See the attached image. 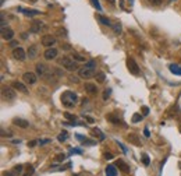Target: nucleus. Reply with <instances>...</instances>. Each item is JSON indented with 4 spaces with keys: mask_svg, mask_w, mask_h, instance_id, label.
Masks as SVG:
<instances>
[{
    "mask_svg": "<svg viewBox=\"0 0 181 176\" xmlns=\"http://www.w3.org/2000/svg\"><path fill=\"white\" fill-rule=\"evenodd\" d=\"M77 101H78L77 94L72 92V91H64L61 94V103L66 108H74L77 105Z\"/></svg>",
    "mask_w": 181,
    "mask_h": 176,
    "instance_id": "f257e3e1",
    "label": "nucleus"
},
{
    "mask_svg": "<svg viewBox=\"0 0 181 176\" xmlns=\"http://www.w3.org/2000/svg\"><path fill=\"white\" fill-rule=\"evenodd\" d=\"M60 63H61V66H63V67L67 70V71H75V70H78L77 62L74 60L72 57H68V56H66V57H63V59L60 60Z\"/></svg>",
    "mask_w": 181,
    "mask_h": 176,
    "instance_id": "f03ea898",
    "label": "nucleus"
},
{
    "mask_svg": "<svg viewBox=\"0 0 181 176\" xmlns=\"http://www.w3.org/2000/svg\"><path fill=\"white\" fill-rule=\"evenodd\" d=\"M127 69H128V71L134 76H139V73H141L139 67L136 65V62L134 60L132 57H128V59H127Z\"/></svg>",
    "mask_w": 181,
    "mask_h": 176,
    "instance_id": "7ed1b4c3",
    "label": "nucleus"
},
{
    "mask_svg": "<svg viewBox=\"0 0 181 176\" xmlns=\"http://www.w3.org/2000/svg\"><path fill=\"white\" fill-rule=\"evenodd\" d=\"M1 95H3V98L7 99V101L15 99V91H14L13 87H3L1 88Z\"/></svg>",
    "mask_w": 181,
    "mask_h": 176,
    "instance_id": "20e7f679",
    "label": "nucleus"
},
{
    "mask_svg": "<svg viewBox=\"0 0 181 176\" xmlns=\"http://www.w3.org/2000/svg\"><path fill=\"white\" fill-rule=\"evenodd\" d=\"M23 81L25 84L32 85V84H35L36 81H38V74L32 73V71H27V73H24L23 74Z\"/></svg>",
    "mask_w": 181,
    "mask_h": 176,
    "instance_id": "39448f33",
    "label": "nucleus"
},
{
    "mask_svg": "<svg viewBox=\"0 0 181 176\" xmlns=\"http://www.w3.org/2000/svg\"><path fill=\"white\" fill-rule=\"evenodd\" d=\"M57 39L53 37V35H43L42 37V45L45 48H54Z\"/></svg>",
    "mask_w": 181,
    "mask_h": 176,
    "instance_id": "423d86ee",
    "label": "nucleus"
},
{
    "mask_svg": "<svg viewBox=\"0 0 181 176\" xmlns=\"http://www.w3.org/2000/svg\"><path fill=\"white\" fill-rule=\"evenodd\" d=\"M13 56H14V59H17V60H20V62H24L27 59L28 55L23 48H15V49H13Z\"/></svg>",
    "mask_w": 181,
    "mask_h": 176,
    "instance_id": "0eeeda50",
    "label": "nucleus"
},
{
    "mask_svg": "<svg viewBox=\"0 0 181 176\" xmlns=\"http://www.w3.org/2000/svg\"><path fill=\"white\" fill-rule=\"evenodd\" d=\"M35 70H36V74L39 77H47V74H49V67L46 65H43V63H38Z\"/></svg>",
    "mask_w": 181,
    "mask_h": 176,
    "instance_id": "6e6552de",
    "label": "nucleus"
},
{
    "mask_svg": "<svg viewBox=\"0 0 181 176\" xmlns=\"http://www.w3.org/2000/svg\"><path fill=\"white\" fill-rule=\"evenodd\" d=\"M57 49L56 48H47L45 52H43V57H45L46 60H53L56 59V56H57Z\"/></svg>",
    "mask_w": 181,
    "mask_h": 176,
    "instance_id": "1a4fd4ad",
    "label": "nucleus"
},
{
    "mask_svg": "<svg viewBox=\"0 0 181 176\" xmlns=\"http://www.w3.org/2000/svg\"><path fill=\"white\" fill-rule=\"evenodd\" d=\"M78 76H80V78H90L92 76H95V73H93V70L92 69L82 67V69L78 70Z\"/></svg>",
    "mask_w": 181,
    "mask_h": 176,
    "instance_id": "9d476101",
    "label": "nucleus"
},
{
    "mask_svg": "<svg viewBox=\"0 0 181 176\" xmlns=\"http://www.w3.org/2000/svg\"><path fill=\"white\" fill-rule=\"evenodd\" d=\"M1 38L6 39V41H11V39L14 38V31L9 27L1 28Z\"/></svg>",
    "mask_w": 181,
    "mask_h": 176,
    "instance_id": "9b49d317",
    "label": "nucleus"
},
{
    "mask_svg": "<svg viewBox=\"0 0 181 176\" xmlns=\"http://www.w3.org/2000/svg\"><path fill=\"white\" fill-rule=\"evenodd\" d=\"M43 28H45V24L42 23V21H34L31 28H29V31H31L32 34H39Z\"/></svg>",
    "mask_w": 181,
    "mask_h": 176,
    "instance_id": "f8f14e48",
    "label": "nucleus"
},
{
    "mask_svg": "<svg viewBox=\"0 0 181 176\" xmlns=\"http://www.w3.org/2000/svg\"><path fill=\"white\" fill-rule=\"evenodd\" d=\"M38 53H39V46L38 45H31V46L28 48L27 55L29 59H35L36 56H38Z\"/></svg>",
    "mask_w": 181,
    "mask_h": 176,
    "instance_id": "ddd939ff",
    "label": "nucleus"
},
{
    "mask_svg": "<svg viewBox=\"0 0 181 176\" xmlns=\"http://www.w3.org/2000/svg\"><path fill=\"white\" fill-rule=\"evenodd\" d=\"M18 11H21L24 15H28V17H34V15H39L42 11H38V10H28V9H23V7H18Z\"/></svg>",
    "mask_w": 181,
    "mask_h": 176,
    "instance_id": "4468645a",
    "label": "nucleus"
},
{
    "mask_svg": "<svg viewBox=\"0 0 181 176\" xmlns=\"http://www.w3.org/2000/svg\"><path fill=\"white\" fill-rule=\"evenodd\" d=\"M11 87H13L14 89H18L20 92H27L28 91L27 85H25L24 83H20V81H14V83L11 84Z\"/></svg>",
    "mask_w": 181,
    "mask_h": 176,
    "instance_id": "2eb2a0df",
    "label": "nucleus"
},
{
    "mask_svg": "<svg viewBox=\"0 0 181 176\" xmlns=\"http://www.w3.org/2000/svg\"><path fill=\"white\" fill-rule=\"evenodd\" d=\"M23 172V165H17V166L13 168V171H9L7 173H4V176H18L21 175Z\"/></svg>",
    "mask_w": 181,
    "mask_h": 176,
    "instance_id": "dca6fc26",
    "label": "nucleus"
},
{
    "mask_svg": "<svg viewBox=\"0 0 181 176\" xmlns=\"http://www.w3.org/2000/svg\"><path fill=\"white\" fill-rule=\"evenodd\" d=\"M127 140L130 141L131 144H134V145H138V147H141V140H139V137H138V134H128L127 136Z\"/></svg>",
    "mask_w": 181,
    "mask_h": 176,
    "instance_id": "f3484780",
    "label": "nucleus"
},
{
    "mask_svg": "<svg viewBox=\"0 0 181 176\" xmlns=\"http://www.w3.org/2000/svg\"><path fill=\"white\" fill-rule=\"evenodd\" d=\"M13 123L15 126H18V127H21V129H27L28 126H29V123H28L25 119H20V117H15L13 120Z\"/></svg>",
    "mask_w": 181,
    "mask_h": 176,
    "instance_id": "a211bd4d",
    "label": "nucleus"
},
{
    "mask_svg": "<svg viewBox=\"0 0 181 176\" xmlns=\"http://www.w3.org/2000/svg\"><path fill=\"white\" fill-rule=\"evenodd\" d=\"M84 88L86 89V92H89V94H96V92H98V87H96V84L85 83Z\"/></svg>",
    "mask_w": 181,
    "mask_h": 176,
    "instance_id": "6ab92c4d",
    "label": "nucleus"
},
{
    "mask_svg": "<svg viewBox=\"0 0 181 176\" xmlns=\"http://www.w3.org/2000/svg\"><path fill=\"white\" fill-rule=\"evenodd\" d=\"M116 165H117V166L120 168V169H121L123 172H126V173H128V172H130V166H128V165H127V164L124 162L123 159H117Z\"/></svg>",
    "mask_w": 181,
    "mask_h": 176,
    "instance_id": "aec40b11",
    "label": "nucleus"
},
{
    "mask_svg": "<svg viewBox=\"0 0 181 176\" xmlns=\"http://www.w3.org/2000/svg\"><path fill=\"white\" fill-rule=\"evenodd\" d=\"M169 70L172 71L174 76H181V66L180 65H170Z\"/></svg>",
    "mask_w": 181,
    "mask_h": 176,
    "instance_id": "412c9836",
    "label": "nucleus"
},
{
    "mask_svg": "<svg viewBox=\"0 0 181 176\" xmlns=\"http://www.w3.org/2000/svg\"><path fill=\"white\" fill-rule=\"evenodd\" d=\"M104 172H106V176H116L117 175V169H116L114 165H107Z\"/></svg>",
    "mask_w": 181,
    "mask_h": 176,
    "instance_id": "4be33fe9",
    "label": "nucleus"
},
{
    "mask_svg": "<svg viewBox=\"0 0 181 176\" xmlns=\"http://www.w3.org/2000/svg\"><path fill=\"white\" fill-rule=\"evenodd\" d=\"M92 133H93V136H95L98 140H100V141H103V140L106 139V136H104L98 127H93V129H92Z\"/></svg>",
    "mask_w": 181,
    "mask_h": 176,
    "instance_id": "5701e85b",
    "label": "nucleus"
},
{
    "mask_svg": "<svg viewBox=\"0 0 181 176\" xmlns=\"http://www.w3.org/2000/svg\"><path fill=\"white\" fill-rule=\"evenodd\" d=\"M96 20H98V21H99L100 24H103V25H112L110 20H109L107 17L102 15V14H98V15H96Z\"/></svg>",
    "mask_w": 181,
    "mask_h": 176,
    "instance_id": "b1692460",
    "label": "nucleus"
},
{
    "mask_svg": "<svg viewBox=\"0 0 181 176\" xmlns=\"http://www.w3.org/2000/svg\"><path fill=\"white\" fill-rule=\"evenodd\" d=\"M106 119H107L109 122H112L113 125H120V123H121V122H120V119H118L117 116H114L113 113H110V115H107V116H106Z\"/></svg>",
    "mask_w": 181,
    "mask_h": 176,
    "instance_id": "393cba45",
    "label": "nucleus"
},
{
    "mask_svg": "<svg viewBox=\"0 0 181 176\" xmlns=\"http://www.w3.org/2000/svg\"><path fill=\"white\" fill-rule=\"evenodd\" d=\"M95 78L98 83H103L104 78H106V76H104L103 71H98V73H95Z\"/></svg>",
    "mask_w": 181,
    "mask_h": 176,
    "instance_id": "a878e982",
    "label": "nucleus"
},
{
    "mask_svg": "<svg viewBox=\"0 0 181 176\" xmlns=\"http://www.w3.org/2000/svg\"><path fill=\"white\" fill-rule=\"evenodd\" d=\"M72 59H74L75 62H85V57L81 56L80 53H72Z\"/></svg>",
    "mask_w": 181,
    "mask_h": 176,
    "instance_id": "bb28decb",
    "label": "nucleus"
},
{
    "mask_svg": "<svg viewBox=\"0 0 181 176\" xmlns=\"http://www.w3.org/2000/svg\"><path fill=\"white\" fill-rule=\"evenodd\" d=\"M67 137H68L67 131H61V133L59 134V141H60V143H64V141L67 140Z\"/></svg>",
    "mask_w": 181,
    "mask_h": 176,
    "instance_id": "cd10ccee",
    "label": "nucleus"
},
{
    "mask_svg": "<svg viewBox=\"0 0 181 176\" xmlns=\"http://www.w3.org/2000/svg\"><path fill=\"white\" fill-rule=\"evenodd\" d=\"M142 117H144V116L141 115V113H135V115L132 116V119H131V120H132V123H138V122L142 120Z\"/></svg>",
    "mask_w": 181,
    "mask_h": 176,
    "instance_id": "c85d7f7f",
    "label": "nucleus"
},
{
    "mask_svg": "<svg viewBox=\"0 0 181 176\" xmlns=\"http://www.w3.org/2000/svg\"><path fill=\"white\" fill-rule=\"evenodd\" d=\"M85 67H88V69H95L96 67V63H95V60H90V62H86L85 63Z\"/></svg>",
    "mask_w": 181,
    "mask_h": 176,
    "instance_id": "c756f323",
    "label": "nucleus"
},
{
    "mask_svg": "<svg viewBox=\"0 0 181 176\" xmlns=\"http://www.w3.org/2000/svg\"><path fill=\"white\" fill-rule=\"evenodd\" d=\"M113 29H114V32H116V34H120V32H121V24H120V23L114 24V25H113Z\"/></svg>",
    "mask_w": 181,
    "mask_h": 176,
    "instance_id": "7c9ffc66",
    "label": "nucleus"
},
{
    "mask_svg": "<svg viewBox=\"0 0 181 176\" xmlns=\"http://www.w3.org/2000/svg\"><path fill=\"white\" fill-rule=\"evenodd\" d=\"M110 94H112V89H110V88L104 89V92H103V101H107V98L110 97Z\"/></svg>",
    "mask_w": 181,
    "mask_h": 176,
    "instance_id": "2f4dec72",
    "label": "nucleus"
},
{
    "mask_svg": "<svg viewBox=\"0 0 181 176\" xmlns=\"http://www.w3.org/2000/svg\"><path fill=\"white\" fill-rule=\"evenodd\" d=\"M36 144H39V140H32V141H29V143H28V147H29V148H34Z\"/></svg>",
    "mask_w": 181,
    "mask_h": 176,
    "instance_id": "473e14b6",
    "label": "nucleus"
},
{
    "mask_svg": "<svg viewBox=\"0 0 181 176\" xmlns=\"http://www.w3.org/2000/svg\"><path fill=\"white\" fill-rule=\"evenodd\" d=\"M142 161H144V164L145 165H149V157H148V155H146V154H144V155H142Z\"/></svg>",
    "mask_w": 181,
    "mask_h": 176,
    "instance_id": "72a5a7b5",
    "label": "nucleus"
},
{
    "mask_svg": "<svg viewBox=\"0 0 181 176\" xmlns=\"http://www.w3.org/2000/svg\"><path fill=\"white\" fill-rule=\"evenodd\" d=\"M92 4L95 6V7L99 10V11H102V7H100V4H99V0H92Z\"/></svg>",
    "mask_w": 181,
    "mask_h": 176,
    "instance_id": "f704fd0d",
    "label": "nucleus"
},
{
    "mask_svg": "<svg viewBox=\"0 0 181 176\" xmlns=\"http://www.w3.org/2000/svg\"><path fill=\"white\" fill-rule=\"evenodd\" d=\"M64 116H66L67 119H70V120L75 122V116H74V115H71V113H68V112H66V113H64Z\"/></svg>",
    "mask_w": 181,
    "mask_h": 176,
    "instance_id": "c9c22d12",
    "label": "nucleus"
},
{
    "mask_svg": "<svg viewBox=\"0 0 181 176\" xmlns=\"http://www.w3.org/2000/svg\"><path fill=\"white\" fill-rule=\"evenodd\" d=\"M10 48H13V49H15V48H18V42L17 41H13V39H11V41H10V45H9Z\"/></svg>",
    "mask_w": 181,
    "mask_h": 176,
    "instance_id": "e433bc0d",
    "label": "nucleus"
},
{
    "mask_svg": "<svg viewBox=\"0 0 181 176\" xmlns=\"http://www.w3.org/2000/svg\"><path fill=\"white\" fill-rule=\"evenodd\" d=\"M52 140L50 139H43V140H39V145H45V144H49Z\"/></svg>",
    "mask_w": 181,
    "mask_h": 176,
    "instance_id": "4c0bfd02",
    "label": "nucleus"
},
{
    "mask_svg": "<svg viewBox=\"0 0 181 176\" xmlns=\"http://www.w3.org/2000/svg\"><path fill=\"white\" fill-rule=\"evenodd\" d=\"M32 173H34V166H28V171H27V173L24 176H31Z\"/></svg>",
    "mask_w": 181,
    "mask_h": 176,
    "instance_id": "58836bf2",
    "label": "nucleus"
},
{
    "mask_svg": "<svg viewBox=\"0 0 181 176\" xmlns=\"http://www.w3.org/2000/svg\"><path fill=\"white\" fill-rule=\"evenodd\" d=\"M150 4H153V6H159L160 3H162V0H148Z\"/></svg>",
    "mask_w": 181,
    "mask_h": 176,
    "instance_id": "ea45409f",
    "label": "nucleus"
},
{
    "mask_svg": "<svg viewBox=\"0 0 181 176\" xmlns=\"http://www.w3.org/2000/svg\"><path fill=\"white\" fill-rule=\"evenodd\" d=\"M59 35H61V37H67V31H66V29H61V28H60L59 29Z\"/></svg>",
    "mask_w": 181,
    "mask_h": 176,
    "instance_id": "a19ab883",
    "label": "nucleus"
},
{
    "mask_svg": "<svg viewBox=\"0 0 181 176\" xmlns=\"http://www.w3.org/2000/svg\"><path fill=\"white\" fill-rule=\"evenodd\" d=\"M84 144H88V145H95V141H90V140H88V139H85L84 141H82Z\"/></svg>",
    "mask_w": 181,
    "mask_h": 176,
    "instance_id": "79ce46f5",
    "label": "nucleus"
},
{
    "mask_svg": "<svg viewBox=\"0 0 181 176\" xmlns=\"http://www.w3.org/2000/svg\"><path fill=\"white\" fill-rule=\"evenodd\" d=\"M104 158H106V159H113V154L112 153H104Z\"/></svg>",
    "mask_w": 181,
    "mask_h": 176,
    "instance_id": "37998d69",
    "label": "nucleus"
},
{
    "mask_svg": "<svg viewBox=\"0 0 181 176\" xmlns=\"http://www.w3.org/2000/svg\"><path fill=\"white\" fill-rule=\"evenodd\" d=\"M70 81H72V83L77 84L78 81H80V80H78V77H75V76H71V77H70Z\"/></svg>",
    "mask_w": 181,
    "mask_h": 176,
    "instance_id": "c03bdc74",
    "label": "nucleus"
},
{
    "mask_svg": "<svg viewBox=\"0 0 181 176\" xmlns=\"http://www.w3.org/2000/svg\"><path fill=\"white\" fill-rule=\"evenodd\" d=\"M56 159H57V161H64V159H66V155H64V154H60V155H57Z\"/></svg>",
    "mask_w": 181,
    "mask_h": 176,
    "instance_id": "a18cd8bd",
    "label": "nucleus"
},
{
    "mask_svg": "<svg viewBox=\"0 0 181 176\" xmlns=\"http://www.w3.org/2000/svg\"><path fill=\"white\" fill-rule=\"evenodd\" d=\"M142 112H144V115H148V113H149V108H148V106H142Z\"/></svg>",
    "mask_w": 181,
    "mask_h": 176,
    "instance_id": "49530a36",
    "label": "nucleus"
},
{
    "mask_svg": "<svg viewBox=\"0 0 181 176\" xmlns=\"http://www.w3.org/2000/svg\"><path fill=\"white\" fill-rule=\"evenodd\" d=\"M85 119L88 122H89V123H95V120H93V117H90V116H85Z\"/></svg>",
    "mask_w": 181,
    "mask_h": 176,
    "instance_id": "de8ad7c7",
    "label": "nucleus"
},
{
    "mask_svg": "<svg viewBox=\"0 0 181 176\" xmlns=\"http://www.w3.org/2000/svg\"><path fill=\"white\" fill-rule=\"evenodd\" d=\"M144 134H145V137H149V136H150V134H149V130H148V127H146V129L144 130Z\"/></svg>",
    "mask_w": 181,
    "mask_h": 176,
    "instance_id": "09e8293b",
    "label": "nucleus"
},
{
    "mask_svg": "<svg viewBox=\"0 0 181 176\" xmlns=\"http://www.w3.org/2000/svg\"><path fill=\"white\" fill-rule=\"evenodd\" d=\"M106 1H107L109 4H112V6H114V4H116V0H106Z\"/></svg>",
    "mask_w": 181,
    "mask_h": 176,
    "instance_id": "8fccbe9b",
    "label": "nucleus"
},
{
    "mask_svg": "<svg viewBox=\"0 0 181 176\" xmlns=\"http://www.w3.org/2000/svg\"><path fill=\"white\" fill-rule=\"evenodd\" d=\"M71 153H75V154H81V150H71Z\"/></svg>",
    "mask_w": 181,
    "mask_h": 176,
    "instance_id": "3c124183",
    "label": "nucleus"
},
{
    "mask_svg": "<svg viewBox=\"0 0 181 176\" xmlns=\"http://www.w3.org/2000/svg\"><path fill=\"white\" fill-rule=\"evenodd\" d=\"M29 1H32V3H35V1H38V0H29Z\"/></svg>",
    "mask_w": 181,
    "mask_h": 176,
    "instance_id": "603ef678",
    "label": "nucleus"
}]
</instances>
